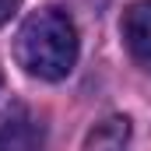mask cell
<instances>
[{
    "mask_svg": "<svg viewBox=\"0 0 151 151\" xmlns=\"http://www.w3.org/2000/svg\"><path fill=\"white\" fill-rule=\"evenodd\" d=\"M0 151H46V123L28 106L0 109Z\"/></svg>",
    "mask_w": 151,
    "mask_h": 151,
    "instance_id": "7a4b0ae2",
    "label": "cell"
},
{
    "mask_svg": "<svg viewBox=\"0 0 151 151\" xmlns=\"http://www.w3.org/2000/svg\"><path fill=\"white\" fill-rule=\"evenodd\" d=\"M119 32H123V42H127L130 56L144 70H151V0H137L123 11Z\"/></svg>",
    "mask_w": 151,
    "mask_h": 151,
    "instance_id": "3957f363",
    "label": "cell"
},
{
    "mask_svg": "<svg viewBox=\"0 0 151 151\" xmlns=\"http://www.w3.org/2000/svg\"><path fill=\"white\" fill-rule=\"evenodd\" d=\"M130 148V119L127 116H106L95 123L84 137L81 151H127Z\"/></svg>",
    "mask_w": 151,
    "mask_h": 151,
    "instance_id": "277c9868",
    "label": "cell"
},
{
    "mask_svg": "<svg viewBox=\"0 0 151 151\" xmlns=\"http://www.w3.org/2000/svg\"><path fill=\"white\" fill-rule=\"evenodd\" d=\"M18 7H21V0H0V25H7Z\"/></svg>",
    "mask_w": 151,
    "mask_h": 151,
    "instance_id": "5b68a950",
    "label": "cell"
},
{
    "mask_svg": "<svg viewBox=\"0 0 151 151\" xmlns=\"http://www.w3.org/2000/svg\"><path fill=\"white\" fill-rule=\"evenodd\" d=\"M0 84H4V74H0Z\"/></svg>",
    "mask_w": 151,
    "mask_h": 151,
    "instance_id": "8992f818",
    "label": "cell"
},
{
    "mask_svg": "<svg viewBox=\"0 0 151 151\" xmlns=\"http://www.w3.org/2000/svg\"><path fill=\"white\" fill-rule=\"evenodd\" d=\"M77 28L60 7H42L25 18L14 39V60L39 81H63L77 63Z\"/></svg>",
    "mask_w": 151,
    "mask_h": 151,
    "instance_id": "6da1fadb",
    "label": "cell"
}]
</instances>
